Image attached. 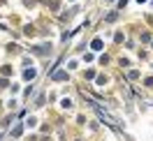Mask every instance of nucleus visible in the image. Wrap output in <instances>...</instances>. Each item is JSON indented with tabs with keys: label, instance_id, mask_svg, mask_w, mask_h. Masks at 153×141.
<instances>
[{
	"label": "nucleus",
	"instance_id": "obj_2",
	"mask_svg": "<svg viewBox=\"0 0 153 141\" xmlns=\"http://www.w3.org/2000/svg\"><path fill=\"white\" fill-rule=\"evenodd\" d=\"M93 49H95V51H100V49H102V42H100V39H95V42H93Z\"/></svg>",
	"mask_w": 153,
	"mask_h": 141
},
{
	"label": "nucleus",
	"instance_id": "obj_1",
	"mask_svg": "<svg viewBox=\"0 0 153 141\" xmlns=\"http://www.w3.org/2000/svg\"><path fill=\"white\" fill-rule=\"evenodd\" d=\"M91 106H93V109L97 111V116H100V118H102V120H105L107 125H111V127H118V123H116L114 118H111V116H109V113H107L105 109H102V106H100V104L95 102V100H91Z\"/></svg>",
	"mask_w": 153,
	"mask_h": 141
}]
</instances>
